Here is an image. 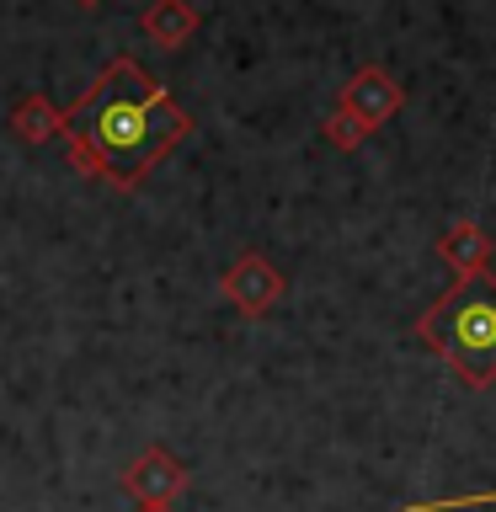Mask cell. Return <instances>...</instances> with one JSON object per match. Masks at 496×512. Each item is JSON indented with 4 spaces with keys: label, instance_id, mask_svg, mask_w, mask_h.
<instances>
[{
    "label": "cell",
    "instance_id": "6",
    "mask_svg": "<svg viewBox=\"0 0 496 512\" xmlns=\"http://www.w3.org/2000/svg\"><path fill=\"white\" fill-rule=\"evenodd\" d=\"M491 235H486V224H475V219H459L454 230H443L438 235V262L454 272V278H475V272H491Z\"/></svg>",
    "mask_w": 496,
    "mask_h": 512
},
{
    "label": "cell",
    "instance_id": "1",
    "mask_svg": "<svg viewBox=\"0 0 496 512\" xmlns=\"http://www.w3.org/2000/svg\"><path fill=\"white\" fill-rule=\"evenodd\" d=\"M187 128H192V118L166 96V86H155V80L139 70L134 91L112 96V102L91 118L86 139H91V150H96V160H102V171L112 182L134 187Z\"/></svg>",
    "mask_w": 496,
    "mask_h": 512
},
{
    "label": "cell",
    "instance_id": "2",
    "mask_svg": "<svg viewBox=\"0 0 496 512\" xmlns=\"http://www.w3.org/2000/svg\"><path fill=\"white\" fill-rule=\"evenodd\" d=\"M416 342L432 347L454 368L459 384L491 390L496 384V278H454L416 320Z\"/></svg>",
    "mask_w": 496,
    "mask_h": 512
},
{
    "label": "cell",
    "instance_id": "10",
    "mask_svg": "<svg viewBox=\"0 0 496 512\" xmlns=\"http://www.w3.org/2000/svg\"><path fill=\"white\" fill-rule=\"evenodd\" d=\"M139 512H171V507H139Z\"/></svg>",
    "mask_w": 496,
    "mask_h": 512
},
{
    "label": "cell",
    "instance_id": "8",
    "mask_svg": "<svg viewBox=\"0 0 496 512\" xmlns=\"http://www.w3.org/2000/svg\"><path fill=\"white\" fill-rule=\"evenodd\" d=\"M368 134H374V128H368L363 118H352V112H342V107H336L331 118H326V139L336 144V150H358Z\"/></svg>",
    "mask_w": 496,
    "mask_h": 512
},
{
    "label": "cell",
    "instance_id": "11",
    "mask_svg": "<svg viewBox=\"0 0 496 512\" xmlns=\"http://www.w3.org/2000/svg\"><path fill=\"white\" fill-rule=\"evenodd\" d=\"M80 6H91V0H80Z\"/></svg>",
    "mask_w": 496,
    "mask_h": 512
},
{
    "label": "cell",
    "instance_id": "5",
    "mask_svg": "<svg viewBox=\"0 0 496 512\" xmlns=\"http://www.w3.org/2000/svg\"><path fill=\"white\" fill-rule=\"evenodd\" d=\"M400 102H406V91H400V80L384 70V64H363V70L342 86V112L363 118L368 128H384L400 112Z\"/></svg>",
    "mask_w": 496,
    "mask_h": 512
},
{
    "label": "cell",
    "instance_id": "7",
    "mask_svg": "<svg viewBox=\"0 0 496 512\" xmlns=\"http://www.w3.org/2000/svg\"><path fill=\"white\" fill-rule=\"evenodd\" d=\"M144 32H150L160 48H182L192 32H198V11H192L187 0H155V6L144 11Z\"/></svg>",
    "mask_w": 496,
    "mask_h": 512
},
{
    "label": "cell",
    "instance_id": "9",
    "mask_svg": "<svg viewBox=\"0 0 496 512\" xmlns=\"http://www.w3.org/2000/svg\"><path fill=\"white\" fill-rule=\"evenodd\" d=\"M475 507H496V491H470V496H432V502H411L400 512H475Z\"/></svg>",
    "mask_w": 496,
    "mask_h": 512
},
{
    "label": "cell",
    "instance_id": "3",
    "mask_svg": "<svg viewBox=\"0 0 496 512\" xmlns=\"http://www.w3.org/2000/svg\"><path fill=\"white\" fill-rule=\"evenodd\" d=\"M123 491L134 496L139 507H171L176 496L187 491V464L171 454V448H144V454L123 470Z\"/></svg>",
    "mask_w": 496,
    "mask_h": 512
},
{
    "label": "cell",
    "instance_id": "4",
    "mask_svg": "<svg viewBox=\"0 0 496 512\" xmlns=\"http://www.w3.org/2000/svg\"><path fill=\"white\" fill-rule=\"evenodd\" d=\"M219 294L230 299L240 315H267L272 304L283 299V272L272 267L262 251H246V256H235V267L219 278Z\"/></svg>",
    "mask_w": 496,
    "mask_h": 512
}]
</instances>
